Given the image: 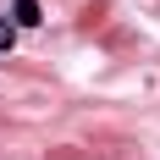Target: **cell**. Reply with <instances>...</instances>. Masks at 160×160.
<instances>
[{
    "instance_id": "obj_2",
    "label": "cell",
    "mask_w": 160,
    "mask_h": 160,
    "mask_svg": "<svg viewBox=\"0 0 160 160\" xmlns=\"http://www.w3.org/2000/svg\"><path fill=\"white\" fill-rule=\"evenodd\" d=\"M11 44H17V28L6 22V17H0V50H11Z\"/></svg>"
},
{
    "instance_id": "obj_1",
    "label": "cell",
    "mask_w": 160,
    "mask_h": 160,
    "mask_svg": "<svg viewBox=\"0 0 160 160\" xmlns=\"http://www.w3.org/2000/svg\"><path fill=\"white\" fill-rule=\"evenodd\" d=\"M39 0H11V28H39Z\"/></svg>"
}]
</instances>
